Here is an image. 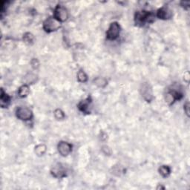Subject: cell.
Instances as JSON below:
<instances>
[{"label": "cell", "mask_w": 190, "mask_h": 190, "mask_svg": "<svg viewBox=\"0 0 190 190\" xmlns=\"http://www.w3.org/2000/svg\"><path fill=\"white\" fill-rule=\"evenodd\" d=\"M155 16L153 13L149 11H138L134 15V21L136 25L143 26L146 23H152L154 21Z\"/></svg>", "instance_id": "1"}, {"label": "cell", "mask_w": 190, "mask_h": 190, "mask_svg": "<svg viewBox=\"0 0 190 190\" xmlns=\"http://www.w3.org/2000/svg\"><path fill=\"white\" fill-rule=\"evenodd\" d=\"M42 28L45 31L51 33V32L56 31L60 28V23L56 20L54 17H49L44 21Z\"/></svg>", "instance_id": "2"}, {"label": "cell", "mask_w": 190, "mask_h": 190, "mask_svg": "<svg viewBox=\"0 0 190 190\" xmlns=\"http://www.w3.org/2000/svg\"><path fill=\"white\" fill-rule=\"evenodd\" d=\"M54 17L59 23H63L66 22L68 18V12L65 7H63L61 5H58L54 9Z\"/></svg>", "instance_id": "3"}, {"label": "cell", "mask_w": 190, "mask_h": 190, "mask_svg": "<svg viewBox=\"0 0 190 190\" xmlns=\"http://www.w3.org/2000/svg\"><path fill=\"white\" fill-rule=\"evenodd\" d=\"M120 33V26L117 23H112L106 32V38L109 40H115Z\"/></svg>", "instance_id": "4"}, {"label": "cell", "mask_w": 190, "mask_h": 190, "mask_svg": "<svg viewBox=\"0 0 190 190\" xmlns=\"http://www.w3.org/2000/svg\"><path fill=\"white\" fill-rule=\"evenodd\" d=\"M16 115L21 120H30L33 117V112L27 107H20L16 109Z\"/></svg>", "instance_id": "5"}, {"label": "cell", "mask_w": 190, "mask_h": 190, "mask_svg": "<svg viewBox=\"0 0 190 190\" xmlns=\"http://www.w3.org/2000/svg\"><path fill=\"white\" fill-rule=\"evenodd\" d=\"M140 93H141L142 97L147 102H151L153 100V91L151 85L148 83H143L140 88Z\"/></svg>", "instance_id": "6"}, {"label": "cell", "mask_w": 190, "mask_h": 190, "mask_svg": "<svg viewBox=\"0 0 190 190\" xmlns=\"http://www.w3.org/2000/svg\"><path fill=\"white\" fill-rule=\"evenodd\" d=\"M183 97L182 94L181 92L177 91H170L167 92L165 95V100L166 102L168 105L171 106L175 102L176 100H180Z\"/></svg>", "instance_id": "7"}, {"label": "cell", "mask_w": 190, "mask_h": 190, "mask_svg": "<svg viewBox=\"0 0 190 190\" xmlns=\"http://www.w3.org/2000/svg\"><path fill=\"white\" fill-rule=\"evenodd\" d=\"M58 152L62 156H67L72 151V145L68 142L61 141L57 145Z\"/></svg>", "instance_id": "8"}, {"label": "cell", "mask_w": 190, "mask_h": 190, "mask_svg": "<svg viewBox=\"0 0 190 190\" xmlns=\"http://www.w3.org/2000/svg\"><path fill=\"white\" fill-rule=\"evenodd\" d=\"M51 174L54 177L60 178V177H63L66 175V172L65 168L60 163H57L51 169Z\"/></svg>", "instance_id": "9"}, {"label": "cell", "mask_w": 190, "mask_h": 190, "mask_svg": "<svg viewBox=\"0 0 190 190\" xmlns=\"http://www.w3.org/2000/svg\"><path fill=\"white\" fill-rule=\"evenodd\" d=\"M91 104V97H87L85 100L80 101L78 104V109L82 112L85 113V114H89L91 112L90 108Z\"/></svg>", "instance_id": "10"}, {"label": "cell", "mask_w": 190, "mask_h": 190, "mask_svg": "<svg viewBox=\"0 0 190 190\" xmlns=\"http://www.w3.org/2000/svg\"><path fill=\"white\" fill-rule=\"evenodd\" d=\"M156 16L160 20H168L172 16V12L169 8L163 7L157 11Z\"/></svg>", "instance_id": "11"}, {"label": "cell", "mask_w": 190, "mask_h": 190, "mask_svg": "<svg viewBox=\"0 0 190 190\" xmlns=\"http://www.w3.org/2000/svg\"><path fill=\"white\" fill-rule=\"evenodd\" d=\"M1 98H0V101H1V106L2 108H5L8 106L11 101V97L10 96L6 94L5 92L3 91L2 88L1 89Z\"/></svg>", "instance_id": "12"}, {"label": "cell", "mask_w": 190, "mask_h": 190, "mask_svg": "<svg viewBox=\"0 0 190 190\" xmlns=\"http://www.w3.org/2000/svg\"><path fill=\"white\" fill-rule=\"evenodd\" d=\"M29 92H30V88L28 85H25L24 84L23 85H22L18 91V95L20 97H25L29 95Z\"/></svg>", "instance_id": "13"}, {"label": "cell", "mask_w": 190, "mask_h": 190, "mask_svg": "<svg viewBox=\"0 0 190 190\" xmlns=\"http://www.w3.org/2000/svg\"><path fill=\"white\" fill-rule=\"evenodd\" d=\"M46 150H47V147L45 144H39L35 147L34 152H35L36 155L38 156H42L45 153Z\"/></svg>", "instance_id": "14"}, {"label": "cell", "mask_w": 190, "mask_h": 190, "mask_svg": "<svg viewBox=\"0 0 190 190\" xmlns=\"http://www.w3.org/2000/svg\"><path fill=\"white\" fill-rule=\"evenodd\" d=\"M159 173L163 177H167L171 173V169L168 166H161L159 168Z\"/></svg>", "instance_id": "15"}, {"label": "cell", "mask_w": 190, "mask_h": 190, "mask_svg": "<svg viewBox=\"0 0 190 190\" xmlns=\"http://www.w3.org/2000/svg\"><path fill=\"white\" fill-rule=\"evenodd\" d=\"M37 75L34 74V73H28L26 76L24 77V81L25 82V85H28V84H31L35 83V81L37 80Z\"/></svg>", "instance_id": "16"}, {"label": "cell", "mask_w": 190, "mask_h": 190, "mask_svg": "<svg viewBox=\"0 0 190 190\" xmlns=\"http://www.w3.org/2000/svg\"><path fill=\"white\" fill-rule=\"evenodd\" d=\"M107 80L103 77H97L94 80V83L99 88H104L107 85Z\"/></svg>", "instance_id": "17"}, {"label": "cell", "mask_w": 190, "mask_h": 190, "mask_svg": "<svg viewBox=\"0 0 190 190\" xmlns=\"http://www.w3.org/2000/svg\"><path fill=\"white\" fill-rule=\"evenodd\" d=\"M34 35L31 33H25L23 35V41L28 45H30V44H32L34 42Z\"/></svg>", "instance_id": "18"}, {"label": "cell", "mask_w": 190, "mask_h": 190, "mask_svg": "<svg viewBox=\"0 0 190 190\" xmlns=\"http://www.w3.org/2000/svg\"><path fill=\"white\" fill-rule=\"evenodd\" d=\"M77 80L80 83H85L88 80V77H87L86 73L84 72L83 71L80 70L77 73Z\"/></svg>", "instance_id": "19"}, {"label": "cell", "mask_w": 190, "mask_h": 190, "mask_svg": "<svg viewBox=\"0 0 190 190\" xmlns=\"http://www.w3.org/2000/svg\"><path fill=\"white\" fill-rule=\"evenodd\" d=\"M54 117H55L56 119H57V120L64 119V117H65L64 112H63L61 109H56V110L54 111Z\"/></svg>", "instance_id": "20"}, {"label": "cell", "mask_w": 190, "mask_h": 190, "mask_svg": "<svg viewBox=\"0 0 190 190\" xmlns=\"http://www.w3.org/2000/svg\"><path fill=\"white\" fill-rule=\"evenodd\" d=\"M30 65H31L32 68H34V69H37V68H39V63L37 59H33L31 61H30Z\"/></svg>", "instance_id": "21"}, {"label": "cell", "mask_w": 190, "mask_h": 190, "mask_svg": "<svg viewBox=\"0 0 190 190\" xmlns=\"http://www.w3.org/2000/svg\"><path fill=\"white\" fill-rule=\"evenodd\" d=\"M189 108H190L189 102L187 101V102H186V103L184 105V112L186 113V114L188 117H189Z\"/></svg>", "instance_id": "22"}, {"label": "cell", "mask_w": 190, "mask_h": 190, "mask_svg": "<svg viewBox=\"0 0 190 190\" xmlns=\"http://www.w3.org/2000/svg\"><path fill=\"white\" fill-rule=\"evenodd\" d=\"M102 152L106 154V155H110L111 153H112L111 149L109 148V146H107V145H103V146L102 147Z\"/></svg>", "instance_id": "23"}, {"label": "cell", "mask_w": 190, "mask_h": 190, "mask_svg": "<svg viewBox=\"0 0 190 190\" xmlns=\"http://www.w3.org/2000/svg\"><path fill=\"white\" fill-rule=\"evenodd\" d=\"M181 6L184 7V8H189L190 3L189 2H181Z\"/></svg>", "instance_id": "24"}, {"label": "cell", "mask_w": 190, "mask_h": 190, "mask_svg": "<svg viewBox=\"0 0 190 190\" xmlns=\"http://www.w3.org/2000/svg\"><path fill=\"white\" fill-rule=\"evenodd\" d=\"M189 77H190V75H189V73L188 72H186L184 73V80L186 82H187V83H189Z\"/></svg>", "instance_id": "25"}, {"label": "cell", "mask_w": 190, "mask_h": 190, "mask_svg": "<svg viewBox=\"0 0 190 190\" xmlns=\"http://www.w3.org/2000/svg\"><path fill=\"white\" fill-rule=\"evenodd\" d=\"M164 189V187H163V186H157V189Z\"/></svg>", "instance_id": "26"}]
</instances>
